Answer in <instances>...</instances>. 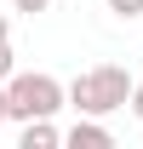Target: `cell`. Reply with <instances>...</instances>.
<instances>
[{"label":"cell","instance_id":"cell-1","mask_svg":"<svg viewBox=\"0 0 143 149\" xmlns=\"http://www.w3.org/2000/svg\"><path fill=\"white\" fill-rule=\"evenodd\" d=\"M126 97H132V74L120 69V63H97V69H80L63 86V103L80 115H115L126 109Z\"/></svg>","mask_w":143,"mask_h":149},{"label":"cell","instance_id":"cell-2","mask_svg":"<svg viewBox=\"0 0 143 149\" xmlns=\"http://www.w3.org/2000/svg\"><path fill=\"white\" fill-rule=\"evenodd\" d=\"M63 109V80H52V74L40 69H12V80H6V120H40V115H57Z\"/></svg>","mask_w":143,"mask_h":149},{"label":"cell","instance_id":"cell-3","mask_svg":"<svg viewBox=\"0 0 143 149\" xmlns=\"http://www.w3.org/2000/svg\"><path fill=\"white\" fill-rule=\"evenodd\" d=\"M63 143H74V149H115V132H109L97 115H80V120L63 132Z\"/></svg>","mask_w":143,"mask_h":149},{"label":"cell","instance_id":"cell-4","mask_svg":"<svg viewBox=\"0 0 143 149\" xmlns=\"http://www.w3.org/2000/svg\"><path fill=\"white\" fill-rule=\"evenodd\" d=\"M17 143H23V149H57V143H63V132L52 126V115H40V120H23Z\"/></svg>","mask_w":143,"mask_h":149},{"label":"cell","instance_id":"cell-5","mask_svg":"<svg viewBox=\"0 0 143 149\" xmlns=\"http://www.w3.org/2000/svg\"><path fill=\"white\" fill-rule=\"evenodd\" d=\"M109 12L120 23H132V17H143V0H109Z\"/></svg>","mask_w":143,"mask_h":149},{"label":"cell","instance_id":"cell-6","mask_svg":"<svg viewBox=\"0 0 143 149\" xmlns=\"http://www.w3.org/2000/svg\"><path fill=\"white\" fill-rule=\"evenodd\" d=\"M12 69H17V57H12V40H0V80H12Z\"/></svg>","mask_w":143,"mask_h":149},{"label":"cell","instance_id":"cell-7","mask_svg":"<svg viewBox=\"0 0 143 149\" xmlns=\"http://www.w3.org/2000/svg\"><path fill=\"white\" fill-rule=\"evenodd\" d=\"M126 109H132V115L143 120V80H132V97H126Z\"/></svg>","mask_w":143,"mask_h":149},{"label":"cell","instance_id":"cell-8","mask_svg":"<svg viewBox=\"0 0 143 149\" xmlns=\"http://www.w3.org/2000/svg\"><path fill=\"white\" fill-rule=\"evenodd\" d=\"M12 6H17V12H29V17H40V12H46L52 0H12Z\"/></svg>","mask_w":143,"mask_h":149},{"label":"cell","instance_id":"cell-9","mask_svg":"<svg viewBox=\"0 0 143 149\" xmlns=\"http://www.w3.org/2000/svg\"><path fill=\"white\" fill-rule=\"evenodd\" d=\"M0 40H12V17H6V12H0Z\"/></svg>","mask_w":143,"mask_h":149},{"label":"cell","instance_id":"cell-10","mask_svg":"<svg viewBox=\"0 0 143 149\" xmlns=\"http://www.w3.org/2000/svg\"><path fill=\"white\" fill-rule=\"evenodd\" d=\"M0 126H6V80H0Z\"/></svg>","mask_w":143,"mask_h":149}]
</instances>
